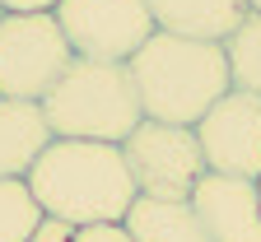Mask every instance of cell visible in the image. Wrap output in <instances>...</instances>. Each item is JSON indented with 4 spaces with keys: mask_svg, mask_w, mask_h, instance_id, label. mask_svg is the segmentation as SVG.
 <instances>
[{
    "mask_svg": "<svg viewBox=\"0 0 261 242\" xmlns=\"http://www.w3.org/2000/svg\"><path fill=\"white\" fill-rule=\"evenodd\" d=\"M51 14L80 61L126 65L159 33L149 0H61Z\"/></svg>",
    "mask_w": 261,
    "mask_h": 242,
    "instance_id": "6",
    "label": "cell"
},
{
    "mask_svg": "<svg viewBox=\"0 0 261 242\" xmlns=\"http://www.w3.org/2000/svg\"><path fill=\"white\" fill-rule=\"evenodd\" d=\"M28 242H75V224H65V219H51V214H42L38 233H33Z\"/></svg>",
    "mask_w": 261,
    "mask_h": 242,
    "instance_id": "15",
    "label": "cell"
},
{
    "mask_svg": "<svg viewBox=\"0 0 261 242\" xmlns=\"http://www.w3.org/2000/svg\"><path fill=\"white\" fill-rule=\"evenodd\" d=\"M136 242H210V233L201 228L191 200H154V196H136V205L121 219Z\"/></svg>",
    "mask_w": 261,
    "mask_h": 242,
    "instance_id": "11",
    "label": "cell"
},
{
    "mask_svg": "<svg viewBox=\"0 0 261 242\" xmlns=\"http://www.w3.org/2000/svg\"><path fill=\"white\" fill-rule=\"evenodd\" d=\"M191 210L210 242H261V191L247 177L205 172L191 191Z\"/></svg>",
    "mask_w": 261,
    "mask_h": 242,
    "instance_id": "8",
    "label": "cell"
},
{
    "mask_svg": "<svg viewBox=\"0 0 261 242\" xmlns=\"http://www.w3.org/2000/svg\"><path fill=\"white\" fill-rule=\"evenodd\" d=\"M126 70L136 79L145 117L168 121V126H196L233 89L224 42H201V38H182V33H163V28L126 61Z\"/></svg>",
    "mask_w": 261,
    "mask_h": 242,
    "instance_id": "2",
    "label": "cell"
},
{
    "mask_svg": "<svg viewBox=\"0 0 261 242\" xmlns=\"http://www.w3.org/2000/svg\"><path fill=\"white\" fill-rule=\"evenodd\" d=\"M196 140H201L205 168L224 177H261V98L228 89L215 107L196 121Z\"/></svg>",
    "mask_w": 261,
    "mask_h": 242,
    "instance_id": "7",
    "label": "cell"
},
{
    "mask_svg": "<svg viewBox=\"0 0 261 242\" xmlns=\"http://www.w3.org/2000/svg\"><path fill=\"white\" fill-rule=\"evenodd\" d=\"M0 19H5V10H0Z\"/></svg>",
    "mask_w": 261,
    "mask_h": 242,
    "instance_id": "19",
    "label": "cell"
},
{
    "mask_svg": "<svg viewBox=\"0 0 261 242\" xmlns=\"http://www.w3.org/2000/svg\"><path fill=\"white\" fill-rule=\"evenodd\" d=\"M75 242H136L126 224H84L75 228Z\"/></svg>",
    "mask_w": 261,
    "mask_h": 242,
    "instance_id": "14",
    "label": "cell"
},
{
    "mask_svg": "<svg viewBox=\"0 0 261 242\" xmlns=\"http://www.w3.org/2000/svg\"><path fill=\"white\" fill-rule=\"evenodd\" d=\"M75 65L56 14H5L0 19V98L42 102L56 79Z\"/></svg>",
    "mask_w": 261,
    "mask_h": 242,
    "instance_id": "4",
    "label": "cell"
},
{
    "mask_svg": "<svg viewBox=\"0 0 261 242\" xmlns=\"http://www.w3.org/2000/svg\"><path fill=\"white\" fill-rule=\"evenodd\" d=\"M42 117L56 140H103L126 145V135L145 121L136 79L126 65L112 61H80L56 79V89L42 98Z\"/></svg>",
    "mask_w": 261,
    "mask_h": 242,
    "instance_id": "3",
    "label": "cell"
},
{
    "mask_svg": "<svg viewBox=\"0 0 261 242\" xmlns=\"http://www.w3.org/2000/svg\"><path fill=\"white\" fill-rule=\"evenodd\" d=\"M149 14H154V23L163 33L224 42L252 14V0H149Z\"/></svg>",
    "mask_w": 261,
    "mask_h": 242,
    "instance_id": "9",
    "label": "cell"
},
{
    "mask_svg": "<svg viewBox=\"0 0 261 242\" xmlns=\"http://www.w3.org/2000/svg\"><path fill=\"white\" fill-rule=\"evenodd\" d=\"M256 191H261V177H256Z\"/></svg>",
    "mask_w": 261,
    "mask_h": 242,
    "instance_id": "18",
    "label": "cell"
},
{
    "mask_svg": "<svg viewBox=\"0 0 261 242\" xmlns=\"http://www.w3.org/2000/svg\"><path fill=\"white\" fill-rule=\"evenodd\" d=\"M28 186L42 214L65 224H121L136 205V177L126 168L121 145L103 140H51L28 168Z\"/></svg>",
    "mask_w": 261,
    "mask_h": 242,
    "instance_id": "1",
    "label": "cell"
},
{
    "mask_svg": "<svg viewBox=\"0 0 261 242\" xmlns=\"http://www.w3.org/2000/svg\"><path fill=\"white\" fill-rule=\"evenodd\" d=\"M42 224V205L28 177H0V242H28Z\"/></svg>",
    "mask_w": 261,
    "mask_h": 242,
    "instance_id": "13",
    "label": "cell"
},
{
    "mask_svg": "<svg viewBox=\"0 0 261 242\" xmlns=\"http://www.w3.org/2000/svg\"><path fill=\"white\" fill-rule=\"evenodd\" d=\"M61 0H0L5 14H51Z\"/></svg>",
    "mask_w": 261,
    "mask_h": 242,
    "instance_id": "16",
    "label": "cell"
},
{
    "mask_svg": "<svg viewBox=\"0 0 261 242\" xmlns=\"http://www.w3.org/2000/svg\"><path fill=\"white\" fill-rule=\"evenodd\" d=\"M126 168L136 177L140 196L154 200H191L196 182L205 177V154L196 140V126H168V121H140L126 135Z\"/></svg>",
    "mask_w": 261,
    "mask_h": 242,
    "instance_id": "5",
    "label": "cell"
},
{
    "mask_svg": "<svg viewBox=\"0 0 261 242\" xmlns=\"http://www.w3.org/2000/svg\"><path fill=\"white\" fill-rule=\"evenodd\" d=\"M51 140L56 135L42 117V102L0 98V177H28V168Z\"/></svg>",
    "mask_w": 261,
    "mask_h": 242,
    "instance_id": "10",
    "label": "cell"
},
{
    "mask_svg": "<svg viewBox=\"0 0 261 242\" xmlns=\"http://www.w3.org/2000/svg\"><path fill=\"white\" fill-rule=\"evenodd\" d=\"M252 10H256V14H261V0H252Z\"/></svg>",
    "mask_w": 261,
    "mask_h": 242,
    "instance_id": "17",
    "label": "cell"
},
{
    "mask_svg": "<svg viewBox=\"0 0 261 242\" xmlns=\"http://www.w3.org/2000/svg\"><path fill=\"white\" fill-rule=\"evenodd\" d=\"M224 61H228V79H233V89L261 98V14L256 10L224 38Z\"/></svg>",
    "mask_w": 261,
    "mask_h": 242,
    "instance_id": "12",
    "label": "cell"
}]
</instances>
